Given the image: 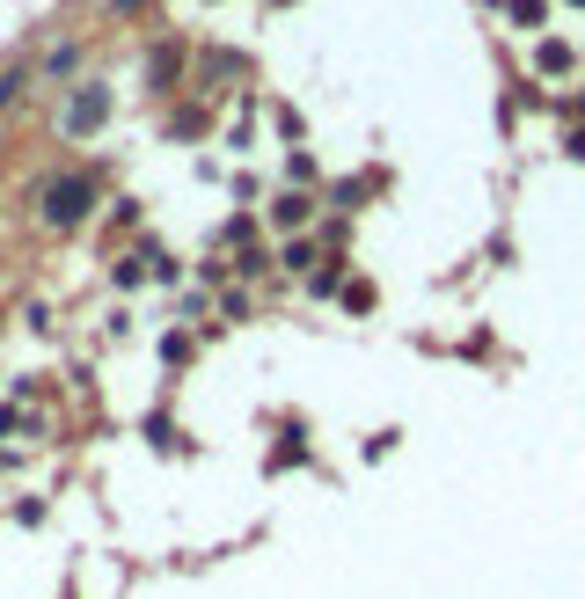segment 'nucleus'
Here are the masks:
<instances>
[{"label":"nucleus","instance_id":"f257e3e1","mask_svg":"<svg viewBox=\"0 0 585 599\" xmlns=\"http://www.w3.org/2000/svg\"><path fill=\"white\" fill-rule=\"evenodd\" d=\"M89 205H95V183L89 176H59L52 191H44V220H52V227H81Z\"/></svg>","mask_w":585,"mask_h":599},{"label":"nucleus","instance_id":"f03ea898","mask_svg":"<svg viewBox=\"0 0 585 599\" xmlns=\"http://www.w3.org/2000/svg\"><path fill=\"white\" fill-rule=\"evenodd\" d=\"M103 118H110V89H81L67 103V132H95Z\"/></svg>","mask_w":585,"mask_h":599},{"label":"nucleus","instance_id":"7ed1b4c3","mask_svg":"<svg viewBox=\"0 0 585 599\" xmlns=\"http://www.w3.org/2000/svg\"><path fill=\"white\" fill-rule=\"evenodd\" d=\"M578 8H585V0H578Z\"/></svg>","mask_w":585,"mask_h":599}]
</instances>
